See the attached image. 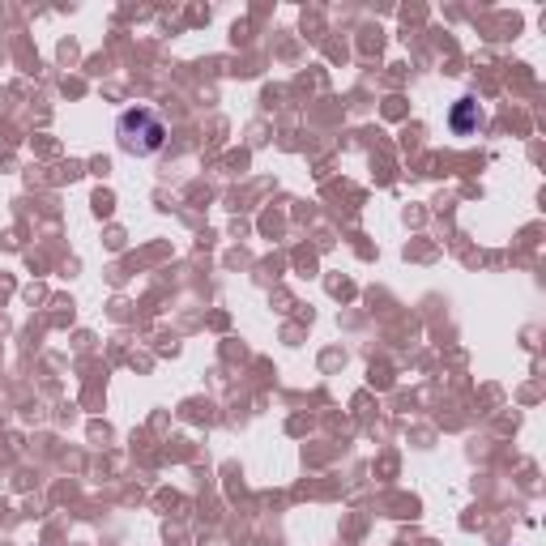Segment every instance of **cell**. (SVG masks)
I'll list each match as a JSON object with an SVG mask.
<instances>
[{
	"mask_svg": "<svg viewBox=\"0 0 546 546\" xmlns=\"http://www.w3.org/2000/svg\"><path fill=\"white\" fill-rule=\"evenodd\" d=\"M116 137H120V150L124 154H137V158H150L163 150L167 141V124L158 111L150 107H128L124 116L116 120Z\"/></svg>",
	"mask_w": 546,
	"mask_h": 546,
	"instance_id": "1",
	"label": "cell"
},
{
	"mask_svg": "<svg viewBox=\"0 0 546 546\" xmlns=\"http://www.w3.org/2000/svg\"><path fill=\"white\" fill-rule=\"evenodd\" d=\"M478 124H483V111H478V103L474 99H461L453 107V133H474Z\"/></svg>",
	"mask_w": 546,
	"mask_h": 546,
	"instance_id": "2",
	"label": "cell"
}]
</instances>
